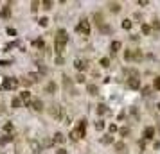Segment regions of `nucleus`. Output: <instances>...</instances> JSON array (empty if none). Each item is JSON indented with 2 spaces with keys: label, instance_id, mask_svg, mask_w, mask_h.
I'll list each match as a JSON object with an SVG mask.
<instances>
[{
  "label": "nucleus",
  "instance_id": "1",
  "mask_svg": "<svg viewBox=\"0 0 160 154\" xmlns=\"http://www.w3.org/2000/svg\"><path fill=\"white\" fill-rule=\"evenodd\" d=\"M67 41H69V36H67V31L65 29H59L58 34H56V41H54V49H56V54H61Z\"/></svg>",
  "mask_w": 160,
  "mask_h": 154
},
{
  "label": "nucleus",
  "instance_id": "2",
  "mask_svg": "<svg viewBox=\"0 0 160 154\" xmlns=\"http://www.w3.org/2000/svg\"><path fill=\"white\" fill-rule=\"evenodd\" d=\"M85 131H86V120H85V118H81V120H77L76 129L72 131V138H74V140H77V138L85 136Z\"/></svg>",
  "mask_w": 160,
  "mask_h": 154
},
{
  "label": "nucleus",
  "instance_id": "3",
  "mask_svg": "<svg viewBox=\"0 0 160 154\" xmlns=\"http://www.w3.org/2000/svg\"><path fill=\"white\" fill-rule=\"evenodd\" d=\"M49 113H50V117L56 118V120H61V118H63V108H61V106H56V104L50 106Z\"/></svg>",
  "mask_w": 160,
  "mask_h": 154
},
{
  "label": "nucleus",
  "instance_id": "4",
  "mask_svg": "<svg viewBox=\"0 0 160 154\" xmlns=\"http://www.w3.org/2000/svg\"><path fill=\"white\" fill-rule=\"evenodd\" d=\"M77 32H81V34L88 36L90 34V25H88V20H81L77 25Z\"/></svg>",
  "mask_w": 160,
  "mask_h": 154
},
{
  "label": "nucleus",
  "instance_id": "5",
  "mask_svg": "<svg viewBox=\"0 0 160 154\" xmlns=\"http://www.w3.org/2000/svg\"><path fill=\"white\" fill-rule=\"evenodd\" d=\"M16 86H18V81L15 77H5L4 79V88L5 90H15Z\"/></svg>",
  "mask_w": 160,
  "mask_h": 154
},
{
  "label": "nucleus",
  "instance_id": "6",
  "mask_svg": "<svg viewBox=\"0 0 160 154\" xmlns=\"http://www.w3.org/2000/svg\"><path fill=\"white\" fill-rule=\"evenodd\" d=\"M74 66H76V68H77L79 72H81V70H86V66H88V63H86L85 59H76V61H74Z\"/></svg>",
  "mask_w": 160,
  "mask_h": 154
},
{
  "label": "nucleus",
  "instance_id": "7",
  "mask_svg": "<svg viewBox=\"0 0 160 154\" xmlns=\"http://www.w3.org/2000/svg\"><path fill=\"white\" fill-rule=\"evenodd\" d=\"M31 106H32L36 111H42V109H43V102H42L40 99H32V100H31Z\"/></svg>",
  "mask_w": 160,
  "mask_h": 154
},
{
  "label": "nucleus",
  "instance_id": "8",
  "mask_svg": "<svg viewBox=\"0 0 160 154\" xmlns=\"http://www.w3.org/2000/svg\"><path fill=\"white\" fill-rule=\"evenodd\" d=\"M138 86H141V81H138L137 77H133V79H130V81H128V88H131V90H137Z\"/></svg>",
  "mask_w": 160,
  "mask_h": 154
},
{
  "label": "nucleus",
  "instance_id": "9",
  "mask_svg": "<svg viewBox=\"0 0 160 154\" xmlns=\"http://www.w3.org/2000/svg\"><path fill=\"white\" fill-rule=\"evenodd\" d=\"M153 136H155V129H153V127H146V129H144V138L151 140Z\"/></svg>",
  "mask_w": 160,
  "mask_h": 154
},
{
  "label": "nucleus",
  "instance_id": "10",
  "mask_svg": "<svg viewBox=\"0 0 160 154\" xmlns=\"http://www.w3.org/2000/svg\"><path fill=\"white\" fill-rule=\"evenodd\" d=\"M56 88H58V86H56V83H52V81H50L47 86H45V91H47V93H50V95H52V93L56 91Z\"/></svg>",
  "mask_w": 160,
  "mask_h": 154
},
{
  "label": "nucleus",
  "instance_id": "11",
  "mask_svg": "<svg viewBox=\"0 0 160 154\" xmlns=\"http://www.w3.org/2000/svg\"><path fill=\"white\" fill-rule=\"evenodd\" d=\"M110 49H112V52L115 54V52L121 49V41H112V45H110Z\"/></svg>",
  "mask_w": 160,
  "mask_h": 154
},
{
  "label": "nucleus",
  "instance_id": "12",
  "mask_svg": "<svg viewBox=\"0 0 160 154\" xmlns=\"http://www.w3.org/2000/svg\"><path fill=\"white\" fill-rule=\"evenodd\" d=\"M106 111H108V108H106L104 104H99V106H97V115H104Z\"/></svg>",
  "mask_w": 160,
  "mask_h": 154
},
{
  "label": "nucleus",
  "instance_id": "13",
  "mask_svg": "<svg viewBox=\"0 0 160 154\" xmlns=\"http://www.w3.org/2000/svg\"><path fill=\"white\" fill-rule=\"evenodd\" d=\"M86 90H88L90 95H97V86L95 84H88V88H86Z\"/></svg>",
  "mask_w": 160,
  "mask_h": 154
},
{
  "label": "nucleus",
  "instance_id": "14",
  "mask_svg": "<svg viewBox=\"0 0 160 154\" xmlns=\"http://www.w3.org/2000/svg\"><path fill=\"white\" fill-rule=\"evenodd\" d=\"M20 99H22L24 102H29V100H31V93H29V91H22V95H20Z\"/></svg>",
  "mask_w": 160,
  "mask_h": 154
},
{
  "label": "nucleus",
  "instance_id": "15",
  "mask_svg": "<svg viewBox=\"0 0 160 154\" xmlns=\"http://www.w3.org/2000/svg\"><path fill=\"white\" fill-rule=\"evenodd\" d=\"M110 11L112 13H119V11H121V4H110Z\"/></svg>",
  "mask_w": 160,
  "mask_h": 154
},
{
  "label": "nucleus",
  "instance_id": "16",
  "mask_svg": "<svg viewBox=\"0 0 160 154\" xmlns=\"http://www.w3.org/2000/svg\"><path fill=\"white\" fill-rule=\"evenodd\" d=\"M11 106H13V108H20V106H22V99H13L11 100Z\"/></svg>",
  "mask_w": 160,
  "mask_h": 154
},
{
  "label": "nucleus",
  "instance_id": "17",
  "mask_svg": "<svg viewBox=\"0 0 160 154\" xmlns=\"http://www.w3.org/2000/svg\"><path fill=\"white\" fill-rule=\"evenodd\" d=\"M54 142H58V143H63L65 142V138H63L61 133H56V135H54Z\"/></svg>",
  "mask_w": 160,
  "mask_h": 154
},
{
  "label": "nucleus",
  "instance_id": "18",
  "mask_svg": "<svg viewBox=\"0 0 160 154\" xmlns=\"http://www.w3.org/2000/svg\"><path fill=\"white\" fill-rule=\"evenodd\" d=\"M101 66L108 68V66H110V59H108V57H103V59H101Z\"/></svg>",
  "mask_w": 160,
  "mask_h": 154
},
{
  "label": "nucleus",
  "instance_id": "19",
  "mask_svg": "<svg viewBox=\"0 0 160 154\" xmlns=\"http://www.w3.org/2000/svg\"><path fill=\"white\" fill-rule=\"evenodd\" d=\"M2 16L4 18H9V5H5V7L2 9Z\"/></svg>",
  "mask_w": 160,
  "mask_h": 154
},
{
  "label": "nucleus",
  "instance_id": "20",
  "mask_svg": "<svg viewBox=\"0 0 160 154\" xmlns=\"http://www.w3.org/2000/svg\"><path fill=\"white\" fill-rule=\"evenodd\" d=\"M95 129H97V131L104 129V122H103V120H99V122H95Z\"/></svg>",
  "mask_w": 160,
  "mask_h": 154
},
{
  "label": "nucleus",
  "instance_id": "21",
  "mask_svg": "<svg viewBox=\"0 0 160 154\" xmlns=\"http://www.w3.org/2000/svg\"><path fill=\"white\" fill-rule=\"evenodd\" d=\"M122 27H124V29H131V22H130V20H124V22H122Z\"/></svg>",
  "mask_w": 160,
  "mask_h": 154
},
{
  "label": "nucleus",
  "instance_id": "22",
  "mask_svg": "<svg viewBox=\"0 0 160 154\" xmlns=\"http://www.w3.org/2000/svg\"><path fill=\"white\" fill-rule=\"evenodd\" d=\"M142 32H144V34H149V32H151V27H149V25H142Z\"/></svg>",
  "mask_w": 160,
  "mask_h": 154
},
{
  "label": "nucleus",
  "instance_id": "23",
  "mask_svg": "<svg viewBox=\"0 0 160 154\" xmlns=\"http://www.w3.org/2000/svg\"><path fill=\"white\" fill-rule=\"evenodd\" d=\"M42 5H43V9H50V5H52V2H49V0H45V2H43Z\"/></svg>",
  "mask_w": 160,
  "mask_h": 154
},
{
  "label": "nucleus",
  "instance_id": "24",
  "mask_svg": "<svg viewBox=\"0 0 160 154\" xmlns=\"http://www.w3.org/2000/svg\"><path fill=\"white\" fill-rule=\"evenodd\" d=\"M153 86H155L157 90H160V77H157V79H155V83H153Z\"/></svg>",
  "mask_w": 160,
  "mask_h": 154
},
{
  "label": "nucleus",
  "instance_id": "25",
  "mask_svg": "<svg viewBox=\"0 0 160 154\" xmlns=\"http://www.w3.org/2000/svg\"><path fill=\"white\" fill-rule=\"evenodd\" d=\"M76 81H77V83H85V75H81V73H79V75L76 77Z\"/></svg>",
  "mask_w": 160,
  "mask_h": 154
},
{
  "label": "nucleus",
  "instance_id": "26",
  "mask_svg": "<svg viewBox=\"0 0 160 154\" xmlns=\"http://www.w3.org/2000/svg\"><path fill=\"white\" fill-rule=\"evenodd\" d=\"M128 133H130V129H128V127H122V129H121V135H122V136H126Z\"/></svg>",
  "mask_w": 160,
  "mask_h": 154
},
{
  "label": "nucleus",
  "instance_id": "27",
  "mask_svg": "<svg viewBox=\"0 0 160 154\" xmlns=\"http://www.w3.org/2000/svg\"><path fill=\"white\" fill-rule=\"evenodd\" d=\"M115 149H117L119 152H121V151L124 149V143H115Z\"/></svg>",
  "mask_w": 160,
  "mask_h": 154
},
{
  "label": "nucleus",
  "instance_id": "28",
  "mask_svg": "<svg viewBox=\"0 0 160 154\" xmlns=\"http://www.w3.org/2000/svg\"><path fill=\"white\" fill-rule=\"evenodd\" d=\"M47 23H49V20H47V18H42V20H40V25H43V27H45Z\"/></svg>",
  "mask_w": 160,
  "mask_h": 154
},
{
  "label": "nucleus",
  "instance_id": "29",
  "mask_svg": "<svg viewBox=\"0 0 160 154\" xmlns=\"http://www.w3.org/2000/svg\"><path fill=\"white\" fill-rule=\"evenodd\" d=\"M34 45H36V47H42V49H43V41H42V39H36Z\"/></svg>",
  "mask_w": 160,
  "mask_h": 154
},
{
  "label": "nucleus",
  "instance_id": "30",
  "mask_svg": "<svg viewBox=\"0 0 160 154\" xmlns=\"http://www.w3.org/2000/svg\"><path fill=\"white\" fill-rule=\"evenodd\" d=\"M4 129H5V131H11V129H13V125H11V124H5V125H4Z\"/></svg>",
  "mask_w": 160,
  "mask_h": 154
},
{
  "label": "nucleus",
  "instance_id": "31",
  "mask_svg": "<svg viewBox=\"0 0 160 154\" xmlns=\"http://www.w3.org/2000/svg\"><path fill=\"white\" fill-rule=\"evenodd\" d=\"M110 142H112V138H108V136L103 138V143H110Z\"/></svg>",
  "mask_w": 160,
  "mask_h": 154
},
{
  "label": "nucleus",
  "instance_id": "32",
  "mask_svg": "<svg viewBox=\"0 0 160 154\" xmlns=\"http://www.w3.org/2000/svg\"><path fill=\"white\" fill-rule=\"evenodd\" d=\"M58 154H67V151L65 149H58Z\"/></svg>",
  "mask_w": 160,
  "mask_h": 154
},
{
  "label": "nucleus",
  "instance_id": "33",
  "mask_svg": "<svg viewBox=\"0 0 160 154\" xmlns=\"http://www.w3.org/2000/svg\"><path fill=\"white\" fill-rule=\"evenodd\" d=\"M158 109H160V102H158Z\"/></svg>",
  "mask_w": 160,
  "mask_h": 154
}]
</instances>
